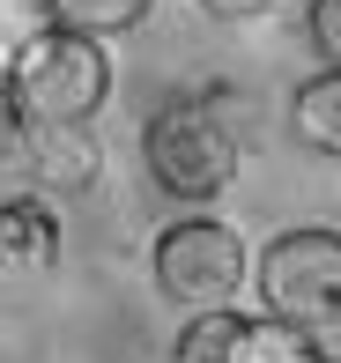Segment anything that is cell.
Returning <instances> with one entry per match:
<instances>
[{"label":"cell","mask_w":341,"mask_h":363,"mask_svg":"<svg viewBox=\"0 0 341 363\" xmlns=\"http://www.w3.org/2000/svg\"><path fill=\"white\" fill-rule=\"evenodd\" d=\"M230 363H327V349L312 341V326H297V319H274V311H259V319H237Z\"/></svg>","instance_id":"52a82bcc"},{"label":"cell","mask_w":341,"mask_h":363,"mask_svg":"<svg viewBox=\"0 0 341 363\" xmlns=\"http://www.w3.org/2000/svg\"><path fill=\"white\" fill-rule=\"evenodd\" d=\"M0 252H8V267H52L60 259V216L38 193H15L0 208Z\"/></svg>","instance_id":"8992f818"},{"label":"cell","mask_w":341,"mask_h":363,"mask_svg":"<svg viewBox=\"0 0 341 363\" xmlns=\"http://www.w3.org/2000/svg\"><path fill=\"white\" fill-rule=\"evenodd\" d=\"M15 134H23L30 171H38L52 193H89L96 171H104V156H96V141L82 126H15Z\"/></svg>","instance_id":"5b68a950"},{"label":"cell","mask_w":341,"mask_h":363,"mask_svg":"<svg viewBox=\"0 0 341 363\" xmlns=\"http://www.w3.org/2000/svg\"><path fill=\"white\" fill-rule=\"evenodd\" d=\"M289 134H297L312 156H334L341 163V74H312L297 96H289Z\"/></svg>","instance_id":"ba28073f"},{"label":"cell","mask_w":341,"mask_h":363,"mask_svg":"<svg viewBox=\"0 0 341 363\" xmlns=\"http://www.w3.org/2000/svg\"><path fill=\"white\" fill-rule=\"evenodd\" d=\"M52 8V30H82V38H119L134 30L156 0H45Z\"/></svg>","instance_id":"9c48e42d"},{"label":"cell","mask_w":341,"mask_h":363,"mask_svg":"<svg viewBox=\"0 0 341 363\" xmlns=\"http://www.w3.org/2000/svg\"><path fill=\"white\" fill-rule=\"evenodd\" d=\"M149 259H156V289H164L178 311H223L245 289V274L259 267L245 252V238H237L230 223H216V216H178L164 238H156Z\"/></svg>","instance_id":"3957f363"},{"label":"cell","mask_w":341,"mask_h":363,"mask_svg":"<svg viewBox=\"0 0 341 363\" xmlns=\"http://www.w3.org/2000/svg\"><path fill=\"white\" fill-rule=\"evenodd\" d=\"M104 96H111L104 38L45 30L8 52V126H82Z\"/></svg>","instance_id":"7a4b0ae2"},{"label":"cell","mask_w":341,"mask_h":363,"mask_svg":"<svg viewBox=\"0 0 341 363\" xmlns=\"http://www.w3.org/2000/svg\"><path fill=\"white\" fill-rule=\"evenodd\" d=\"M237 96L230 89H201V96H171L149 126H141V163L149 178L178 201H216L237 178Z\"/></svg>","instance_id":"6da1fadb"},{"label":"cell","mask_w":341,"mask_h":363,"mask_svg":"<svg viewBox=\"0 0 341 363\" xmlns=\"http://www.w3.org/2000/svg\"><path fill=\"white\" fill-rule=\"evenodd\" d=\"M259 282V304L274 311V319H297V326H334L341 319V230L327 223H297L282 230V238L259 252L252 267Z\"/></svg>","instance_id":"277c9868"},{"label":"cell","mask_w":341,"mask_h":363,"mask_svg":"<svg viewBox=\"0 0 341 363\" xmlns=\"http://www.w3.org/2000/svg\"><path fill=\"white\" fill-rule=\"evenodd\" d=\"M201 15H216V23H259L267 0H201Z\"/></svg>","instance_id":"7c38bea8"},{"label":"cell","mask_w":341,"mask_h":363,"mask_svg":"<svg viewBox=\"0 0 341 363\" xmlns=\"http://www.w3.org/2000/svg\"><path fill=\"white\" fill-rule=\"evenodd\" d=\"M304 30H312V52L341 74V0H312V8H304Z\"/></svg>","instance_id":"8fae6325"},{"label":"cell","mask_w":341,"mask_h":363,"mask_svg":"<svg viewBox=\"0 0 341 363\" xmlns=\"http://www.w3.org/2000/svg\"><path fill=\"white\" fill-rule=\"evenodd\" d=\"M230 341H237V311H193L178 326V356L171 363H230Z\"/></svg>","instance_id":"30bf717a"}]
</instances>
